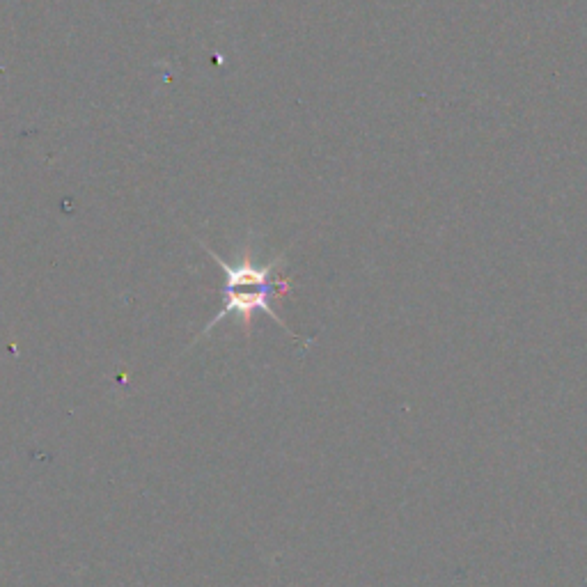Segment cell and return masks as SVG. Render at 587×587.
Returning a JSON list of instances; mask_svg holds the SVG:
<instances>
[{"mask_svg":"<svg viewBox=\"0 0 587 587\" xmlns=\"http://www.w3.org/2000/svg\"><path fill=\"white\" fill-rule=\"evenodd\" d=\"M202 248H205L207 253L211 255V260L221 266V271L225 276L223 305H221V310H218L214 315V319H211V322L202 328L200 335L193 342H200L202 338H207V335L214 331L218 324H223L225 319H230V317H234L237 319V324L244 326V331L250 338V333H253V317L257 315V312H264V315H269L280 328H285V333L292 335L296 342H303L305 347H310L312 340L299 338V335H296L292 328L283 322V317H280L271 305L276 296H283L289 292V289H292V276L289 278L278 276L280 266L287 262V253H278L276 257H271L269 262L262 264V262L255 260L250 244L244 246V250H241L239 257L234 262L223 260L221 255L214 253V250L205 244H202Z\"/></svg>","mask_w":587,"mask_h":587,"instance_id":"6da1fadb","label":"cell"}]
</instances>
